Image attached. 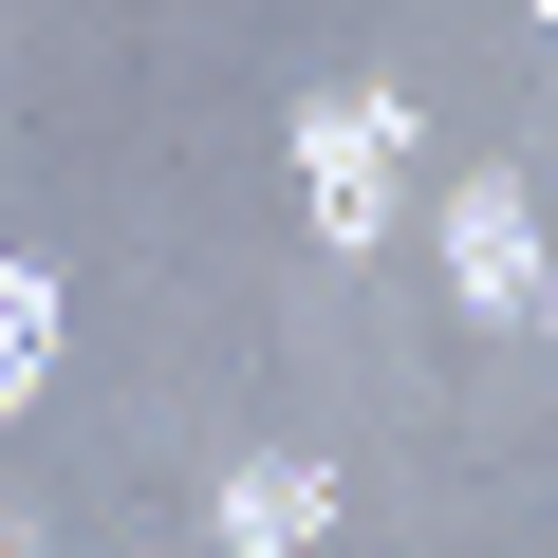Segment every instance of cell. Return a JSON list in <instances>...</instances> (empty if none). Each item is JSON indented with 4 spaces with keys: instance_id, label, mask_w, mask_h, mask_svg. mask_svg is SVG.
Instances as JSON below:
<instances>
[{
    "instance_id": "obj_1",
    "label": "cell",
    "mask_w": 558,
    "mask_h": 558,
    "mask_svg": "<svg viewBox=\"0 0 558 558\" xmlns=\"http://www.w3.org/2000/svg\"><path fill=\"white\" fill-rule=\"evenodd\" d=\"M279 149H299V223H317L336 260H373V242L410 223V112H391V94H299Z\"/></svg>"
},
{
    "instance_id": "obj_2",
    "label": "cell",
    "mask_w": 558,
    "mask_h": 558,
    "mask_svg": "<svg viewBox=\"0 0 558 558\" xmlns=\"http://www.w3.org/2000/svg\"><path fill=\"white\" fill-rule=\"evenodd\" d=\"M428 279H447V317H465V336H539V279H558L539 186H521V168H465L447 223H428Z\"/></svg>"
},
{
    "instance_id": "obj_3",
    "label": "cell",
    "mask_w": 558,
    "mask_h": 558,
    "mask_svg": "<svg viewBox=\"0 0 558 558\" xmlns=\"http://www.w3.org/2000/svg\"><path fill=\"white\" fill-rule=\"evenodd\" d=\"M205 539H223V558H299V539H336V465H317V447H242V465L205 484Z\"/></svg>"
},
{
    "instance_id": "obj_4",
    "label": "cell",
    "mask_w": 558,
    "mask_h": 558,
    "mask_svg": "<svg viewBox=\"0 0 558 558\" xmlns=\"http://www.w3.org/2000/svg\"><path fill=\"white\" fill-rule=\"evenodd\" d=\"M57 336H75L57 260H0V410H38V391H57Z\"/></svg>"
},
{
    "instance_id": "obj_5",
    "label": "cell",
    "mask_w": 558,
    "mask_h": 558,
    "mask_svg": "<svg viewBox=\"0 0 558 558\" xmlns=\"http://www.w3.org/2000/svg\"><path fill=\"white\" fill-rule=\"evenodd\" d=\"M539 336H558V279H539Z\"/></svg>"
},
{
    "instance_id": "obj_6",
    "label": "cell",
    "mask_w": 558,
    "mask_h": 558,
    "mask_svg": "<svg viewBox=\"0 0 558 558\" xmlns=\"http://www.w3.org/2000/svg\"><path fill=\"white\" fill-rule=\"evenodd\" d=\"M539 20H558V0H539Z\"/></svg>"
}]
</instances>
